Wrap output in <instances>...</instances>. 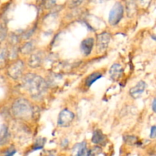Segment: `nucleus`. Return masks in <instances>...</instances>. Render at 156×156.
<instances>
[{
	"mask_svg": "<svg viewBox=\"0 0 156 156\" xmlns=\"http://www.w3.org/2000/svg\"><path fill=\"white\" fill-rule=\"evenodd\" d=\"M23 87L27 92L35 98H41L44 95L47 89L45 81L40 76L34 74H27L23 79Z\"/></svg>",
	"mask_w": 156,
	"mask_h": 156,
	"instance_id": "1",
	"label": "nucleus"
},
{
	"mask_svg": "<svg viewBox=\"0 0 156 156\" xmlns=\"http://www.w3.org/2000/svg\"><path fill=\"white\" fill-rule=\"evenodd\" d=\"M12 112L17 118L27 120L32 116V108L27 100L20 98L14 103Z\"/></svg>",
	"mask_w": 156,
	"mask_h": 156,
	"instance_id": "2",
	"label": "nucleus"
},
{
	"mask_svg": "<svg viewBox=\"0 0 156 156\" xmlns=\"http://www.w3.org/2000/svg\"><path fill=\"white\" fill-rule=\"evenodd\" d=\"M123 7L121 3L117 2L113 6L109 14V23L111 25L118 24L123 16Z\"/></svg>",
	"mask_w": 156,
	"mask_h": 156,
	"instance_id": "3",
	"label": "nucleus"
},
{
	"mask_svg": "<svg viewBox=\"0 0 156 156\" xmlns=\"http://www.w3.org/2000/svg\"><path fill=\"white\" fill-rule=\"evenodd\" d=\"M74 119V114L69 110H62L58 117V125L62 127H67L71 124Z\"/></svg>",
	"mask_w": 156,
	"mask_h": 156,
	"instance_id": "4",
	"label": "nucleus"
},
{
	"mask_svg": "<svg viewBox=\"0 0 156 156\" xmlns=\"http://www.w3.org/2000/svg\"><path fill=\"white\" fill-rule=\"evenodd\" d=\"M24 70V62L21 60L15 62L12 65L9 69V74L12 79H18L21 77Z\"/></svg>",
	"mask_w": 156,
	"mask_h": 156,
	"instance_id": "5",
	"label": "nucleus"
},
{
	"mask_svg": "<svg viewBox=\"0 0 156 156\" xmlns=\"http://www.w3.org/2000/svg\"><path fill=\"white\" fill-rule=\"evenodd\" d=\"M111 41V34L109 33H102L98 36L97 43L98 49L99 52H103L108 48V44Z\"/></svg>",
	"mask_w": 156,
	"mask_h": 156,
	"instance_id": "6",
	"label": "nucleus"
},
{
	"mask_svg": "<svg viewBox=\"0 0 156 156\" xmlns=\"http://www.w3.org/2000/svg\"><path fill=\"white\" fill-rule=\"evenodd\" d=\"M146 82H143V81H140V82H139L136 84V86H134L133 88H132L129 90V94H130V95L133 98H137L140 97L142 95V94L144 92L145 89H146Z\"/></svg>",
	"mask_w": 156,
	"mask_h": 156,
	"instance_id": "7",
	"label": "nucleus"
},
{
	"mask_svg": "<svg viewBox=\"0 0 156 156\" xmlns=\"http://www.w3.org/2000/svg\"><path fill=\"white\" fill-rule=\"evenodd\" d=\"M94 41L91 37L86 38V39L82 41V44H81V50H82V52L85 56H88L91 53L93 47H94Z\"/></svg>",
	"mask_w": 156,
	"mask_h": 156,
	"instance_id": "8",
	"label": "nucleus"
},
{
	"mask_svg": "<svg viewBox=\"0 0 156 156\" xmlns=\"http://www.w3.org/2000/svg\"><path fill=\"white\" fill-rule=\"evenodd\" d=\"M87 147L85 142L78 143L73 147L72 151V156H86Z\"/></svg>",
	"mask_w": 156,
	"mask_h": 156,
	"instance_id": "9",
	"label": "nucleus"
},
{
	"mask_svg": "<svg viewBox=\"0 0 156 156\" xmlns=\"http://www.w3.org/2000/svg\"><path fill=\"white\" fill-rule=\"evenodd\" d=\"M123 72V69L120 64H114L110 69V75H111V77L112 78V79L117 80L121 77Z\"/></svg>",
	"mask_w": 156,
	"mask_h": 156,
	"instance_id": "10",
	"label": "nucleus"
},
{
	"mask_svg": "<svg viewBox=\"0 0 156 156\" xmlns=\"http://www.w3.org/2000/svg\"><path fill=\"white\" fill-rule=\"evenodd\" d=\"M9 138H10V133L9 129L5 125H3L0 129V146L6 144L9 142Z\"/></svg>",
	"mask_w": 156,
	"mask_h": 156,
	"instance_id": "11",
	"label": "nucleus"
},
{
	"mask_svg": "<svg viewBox=\"0 0 156 156\" xmlns=\"http://www.w3.org/2000/svg\"><path fill=\"white\" fill-rule=\"evenodd\" d=\"M91 141H92V143H94V144H102V143H105V136L101 131L99 130V129H97V130H95L93 133Z\"/></svg>",
	"mask_w": 156,
	"mask_h": 156,
	"instance_id": "12",
	"label": "nucleus"
},
{
	"mask_svg": "<svg viewBox=\"0 0 156 156\" xmlns=\"http://www.w3.org/2000/svg\"><path fill=\"white\" fill-rule=\"evenodd\" d=\"M102 77V74H101L100 73H94L91 74L90 76H88L87 77L86 80H85V84L88 87H90L94 82H96L97 80H98L99 79Z\"/></svg>",
	"mask_w": 156,
	"mask_h": 156,
	"instance_id": "13",
	"label": "nucleus"
},
{
	"mask_svg": "<svg viewBox=\"0 0 156 156\" xmlns=\"http://www.w3.org/2000/svg\"><path fill=\"white\" fill-rule=\"evenodd\" d=\"M41 58L37 54H34L30 59V65L31 67H37L41 64Z\"/></svg>",
	"mask_w": 156,
	"mask_h": 156,
	"instance_id": "14",
	"label": "nucleus"
},
{
	"mask_svg": "<svg viewBox=\"0 0 156 156\" xmlns=\"http://www.w3.org/2000/svg\"><path fill=\"white\" fill-rule=\"evenodd\" d=\"M45 142H46L45 139H39V140L34 143V148H33L34 150H38V149H42V148L44 147Z\"/></svg>",
	"mask_w": 156,
	"mask_h": 156,
	"instance_id": "15",
	"label": "nucleus"
},
{
	"mask_svg": "<svg viewBox=\"0 0 156 156\" xmlns=\"http://www.w3.org/2000/svg\"><path fill=\"white\" fill-rule=\"evenodd\" d=\"M138 139L135 136H126L124 137V141L125 143H128L129 145H133L137 143Z\"/></svg>",
	"mask_w": 156,
	"mask_h": 156,
	"instance_id": "16",
	"label": "nucleus"
},
{
	"mask_svg": "<svg viewBox=\"0 0 156 156\" xmlns=\"http://www.w3.org/2000/svg\"><path fill=\"white\" fill-rule=\"evenodd\" d=\"M7 51L5 49H0V65H2L6 59Z\"/></svg>",
	"mask_w": 156,
	"mask_h": 156,
	"instance_id": "17",
	"label": "nucleus"
},
{
	"mask_svg": "<svg viewBox=\"0 0 156 156\" xmlns=\"http://www.w3.org/2000/svg\"><path fill=\"white\" fill-rule=\"evenodd\" d=\"M101 149L98 147H94L93 149H91V150L88 151L87 152V155L88 156H95L97 155H98L99 153L101 152Z\"/></svg>",
	"mask_w": 156,
	"mask_h": 156,
	"instance_id": "18",
	"label": "nucleus"
},
{
	"mask_svg": "<svg viewBox=\"0 0 156 156\" xmlns=\"http://www.w3.org/2000/svg\"><path fill=\"white\" fill-rule=\"evenodd\" d=\"M6 35V29L2 24H0V41H2Z\"/></svg>",
	"mask_w": 156,
	"mask_h": 156,
	"instance_id": "19",
	"label": "nucleus"
},
{
	"mask_svg": "<svg viewBox=\"0 0 156 156\" xmlns=\"http://www.w3.org/2000/svg\"><path fill=\"white\" fill-rule=\"evenodd\" d=\"M16 152L17 151L15 150V149H9V151H7V152H6V153L5 154L4 156H14L15 155V154L16 153Z\"/></svg>",
	"mask_w": 156,
	"mask_h": 156,
	"instance_id": "20",
	"label": "nucleus"
},
{
	"mask_svg": "<svg viewBox=\"0 0 156 156\" xmlns=\"http://www.w3.org/2000/svg\"><path fill=\"white\" fill-rule=\"evenodd\" d=\"M156 136V127L155 126H153L151 129V133H150V137L152 139H154Z\"/></svg>",
	"mask_w": 156,
	"mask_h": 156,
	"instance_id": "21",
	"label": "nucleus"
},
{
	"mask_svg": "<svg viewBox=\"0 0 156 156\" xmlns=\"http://www.w3.org/2000/svg\"><path fill=\"white\" fill-rule=\"evenodd\" d=\"M152 110H153L154 112L156 111V99L154 98L153 101H152Z\"/></svg>",
	"mask_w": 156,
	"mask_h": 156,
	"instance_id": "22",
	"label": "nucleus"
}]
</instances>
